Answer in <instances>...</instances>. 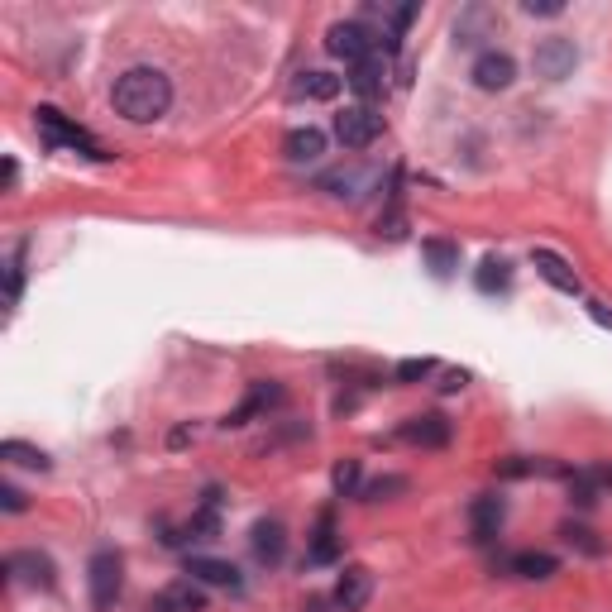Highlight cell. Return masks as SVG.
I'll return each mask as SVG.
<instances>
[{
    "mask_svg": "<svg viewBox=\"0 0 612 612\" xmlns=\"http://www.w3.org/2000/svg\"><path fill=\"white\" fill-rule=\"evenodd\" d=\"M110 101H115V110L130 125H153V120H163L168 106H173V82L158 67H130V72H120Z\"/></svg>",
    "mask_w": 612,
    "mask_h": 612,
    "instance_id": "obj_1",
    "label": "cell"
},
{
    "mask_svg": "<svg viewBox=\"0 0 612 612\" xmlns=\"http://www.w3.org/2000/svg\"><path fill=\"white\" fill-rule=\"evenodd\" d=\"M87 589H91V608L96 612H110L115 603H120V593H125V560H120L110 546H101L96 555H91Z\"/></svg>",
    "mask_w": 612,
    "mask_h": 612,
    "instance_id": "obj_2",
    "label": "cell"
},
{
    "mask_svg": "<svg viewBox=\"0 0 612 612\" xmlns=\"http://www.w3.org/2000/svg\"><path fill=\"white\" fill-rule=\"evenodd\" d=\"M34 120H39V130H44V139L53 144V149H72V153H87V158H110V153L101 149L82 125H72L58 106H39L34 110Z\"/></svg>",
    "mask_w": 612,
    "mask_h": 612,
    "instance_id": "obj_3",
    "label": "cell"
},
{
    "mask_svg": "<svg viewBox=\"0 0 612 612\" xmlns=\"http://www.w3.org/2000/svg\"><path fill=\"white\" fill-rule=\"evenodd\" d=\"M373 48H378V34H373V29H364L359 20H340V24H330V29H326V53H330V58H345L350 67L369 63Z\"/></svg>",
    "mask_w": 612,
    "mask_h": 612,
    "instance_id": "obj_4",
    "label": "cell"
},
{
    "mask_svg": "<svg viewBox=\"0 0 612 612\" xmlns=\"http://www.w3.org/2000/svg\"><path fill=\"white\" fill-rule=\"evenodd\" d=\"M531 67H536V77H546V82H565V77H574V67H579V48H574V39H565V34H550V39L536 44Z\"/></svg>",
    "mask_w": 612,
    "mask_h": 612,
    "instance_id": "obj_5",
    "label": "cell"
},
{
    "mask_svg": "<svg viewBox=\"0 0 612 612\" xmlns=\"http://www.w3.org/2000/svg\"><path fill=\"white\" fill-rule=\"evenodd\" d=\"M378 134H383V115H378L373 106H345L340 115H335V139L354 153L369 149Z\"/></svg>",
    "mask_w": 612,
    "mask_h": 612,
    "instance_id": "obj_6",
    "label": "cell"
},
{
    "mask_svg": "<svg viewBox=\"0 0 612 612\" xmlns=\"http://www.w3.org/2000/svg\"><path fill=\"white\" fill-rule=\"evenodd\" d=\"M469 77H474L479 91H507L517 82V63H512V53H503V48H483L479 58H474Z\"/></svg>",
    "mask_w": 612,
    "mask_h": 612,
    "instance_id": "obj_7",
    "label": "cell"
},
{
    "mask_svg": "<svg viewBox=\"0 0 612 612\" xmlns=\"http://www.w3.org/2000/svg\"><path fill=\"white\" fill-rule=\"evenodd\" d=\"M373 598V574L364 565H345V574L335 579V608L340 612H364Z\"/></svg>",
    "mask_w": 612,
    "mask_h": 612,
    "instance_id": "obj_8",
    "label": "cell"
},
{
    "mask_svg": "<svg viewBox=\"0 0 612 612\" xmlns=\"http://www.w3.org/2000/svg\"><path fill=\"white\" fill-rule=\"evenodd\" d=\"M402 440H407V445H421V450H445V445H450V421L440 412L407 416V421H402Z\"/></svg>",
    "mask_w": 612,
    "mask_h": 612,
    "instance_id": "obj_9",
    "label": "cell"
},
{
    "mask_svg": "<svg viewBox=\"0 0 612 612\" xmlns=\"http://www.w3.org/2000/svg\"><path fill=\"white\" fill-rule=\"evenodd\" d=\"M249 546H254V560H259V565H283L287 526L278 522V517H263V522H254V531H249Z\"/></svg>",
    "mask_w": 612,
    "mask_h": 612,
    "instance_id": "obj_10",
    "label": "cell"
},
{
    "mask_svg": "<svg viewBox=\"0 0 612 612\" xmlns=\"http://www.w3.org/2000/svg\"><path fill=\"white\" fill-rule=\"evenodd\" d=\"M153 612H206V589L197 579H173L153 598Z\"/></svg>",
    "mask_w": 612,
    "mask_h": 612,
    "instance_id": "obj_11",
    "label": "cell"
},
{
    "mask_svg": "<svg viewBox=\"0 0 612 612\" xmlns=\"http://www.w3.org/2000/svg\"><path fill=\"white\" fill-rule=\"evenodd\" d=\"M5 569H10L20 584H34V589H53V584H58V579H53V560L39 555V550H15V555L5 560Z\"/></svg>",
    "mask_w": 612,
    "mask_h": 612,
    "instance_id": "obj_12",
    "label": "cell"
},
{
    "mask_svg": "<svg viewBox=\"0 0 612 612\" xmlns=\"http://www.w3.org/2000/svg\"><path fill=\"white\" fill-rule=\"evenodd\" d=\"M187 574L197 579V584H216V589H244V579H240V569L230 565V560H216V555H192L187 560Z\"/></svg>",
    "mask_w": 612,
    "mask_h": 612,
    "instance_id": "obj_13",
    "label": "cell"
},
{
    "mask_svg": "<svg viewBox=\"0 0 612 612\" xmlns=\"http://www.w3.org/2000/svg\"><path fill=\"white\" fill-rule=\"evenodd\" d=\"M278 402H283V388H278V383H254V388H249V397H244L240 407L225 416V426H249L254 416H263L268 407H278Z\"/></svg>",
    "mask_w": 612,
    "mask_h": 612,
    "instance_id": "obj_14",
    "label": "cell"
},
{
    "mask_svg": "<svg viewBox=\"0 0 612 612\" xmlns=\"http://www.w3.org/2000/svg\"><path fill=\"white\" fill-rule=\"evenodd\" d=\"M531 263H536V273H541L555 292H569V297L579 292V273H574V268H569L555 249H531Z\"/></svg>",
    "mask_w": 612,
    "mask_h": 612,
    "instance_id": "obj_15",
    "label": "cell"
},
{
    "mask_svg": "<svg viewBox=\"0 0 612 612\" xmlns=\"http://www.w3.org/2000/svg\"><path fill=\"white\" fill-rule=\"evenodd\" d=\"M283 153H287V163H316L326 153V134L316 130V125H297L283 139Z\"/></svg>",
    "mask_w": 612,
    "mask_h": 612,
    "instance_id": "obj_16",
    "label": "cell"
},
{
    "mask_svg": "<svg viewBox=\"0 0 612 612\" xmlns=\"http://www.w3.org/2000/svg\"><path fill=\"white\" fill-rule=\"evenodd\" d=\"M503 498H493V493H483V498H474V507H469V526H474V541H493L498 536V526H503Z\"/></svg>",
    "mask_w": 612,
    "mask_h": 612,
    "instance_id": "obj_17",
    "label": "cell"
},
{
    "mask_svg": "<svg viewBox=\"0 0 612 612\" xmlns=\"http://www.w3.org/2000/svg\"><path fill=\"white\" fill-rule=\"evenodd\" d=\"M340 87H345V77H335V72H302L292 82V96L297 101H335Z\"/></svg>",
    "mask_w": 612,
    "mask_h": 612,
    "instance_id": "obj_18",
    "label": "cell"
},
{
    "mask_svg": "<svg viewBox=\"0 0 612 612\" xmlns=\"http://www.w3.org/2000/svg\"><path fill=\"white\" fill-rule=\"evenodd\" d=\"M350 87H354V96L369 106V101H378V96L388 91V72H383V63H378V58H369V63H359L350 72Z\"/></svg>",
    "mask_w": 612,
    "mask_h": 612,
    "instance_id": "obj_19",
    "label": "cell"
},
{
    "mask_svg": "<svg viewBox=\"0 0 612 612\" xmlns=\"http://www.w3.org/2000/svg\"><path fill=\"white\" fill-rule=\"evenodd\" d=\"M340 555V531H335V512H321V522H316V536H311V550H306V560L311 565H330Z\"/></svg>",
    "mask_w": 612,
    "mask_h": 612,
    "instance_id": "obj_20",
    "label": "cell"
},
{
    "mask_svg": "<svg viewBox=\"0 0 612 612\" xmlns=\"http://www.w3.org/2000/svg\"><path fill=\"white\" fill-rule=\"evenodd\" d=\"M531 474H569L565 464H555V459H498V479H531Z\"/></svg>",
    "mask_w": 612,
    "mask_h": 612,
    "instance_id": "obj_21",
    "label": "cell"
},
{
    "mask_svg": "<svg viewBox=\"0 0 612 612\" xmlns=\"http://www.w3.org/2000/svg\"><path fill=\"white\" fill-rule=\"evenodd\" d=\"M555 569H560V560L546 555V550H522V555H512V574H522V579H550Z\"/></svg>",
    "mask_w": 612,
    "mask_h": 612,
    "instance_id": "obj_22",
    "label": "cell"
},
{
    "mask_svg": "<svg viewBox=\"0 0 612 612\" xmlns=\"http://www.w3.org/2000/svg\"><path fill=\"white\" fill-rule=\"evenodd\" d=\"M421 254H426V263L436 268V278H450L459 268V244L455 240H426L421 244Z\"/></svg>",
    "mask_w": 612,
    "mask_h": 612,
    "instance_id": "obj_23",
    "label": "cell"
},
{
    "mask_svg": "<svg viewBox=\"0 0 612 612\" xmlns=\"http://www.w3.org/2000/svg\"><path fill=\"white\" fill-rule=\"evenodd\" d=\"M474 283H479V292H503V287L512 283V263L498 259V254H488V259L479 263V273H474Z\"/></svg>",
    "mask_w": 612,
    "mask_h": 612,
    "instance_id": "obj_24",
    "label": "cell"
},
{
    "mask_svg": "<svg viewBox=\"0 0 612 612\" xmlns=\"http://www.w3.org/2000/svg\"><path fill=\"white\" fill-rule=\"evenodd\" d=\"M0 459L24 464V469H48V464H53L44 450H34V445H24V440H5V445H0Z\"/></svg>",
    "mask_w": 612,
    "mask_h": 612,
    "instance_id": "obj_25",
    "label": "cell"
},
{
    "mask_svg": "<svg viewBox=\"0 0 612 612\" xmlns=\"http://www.w3.org/2000/svg\"><path fill=\"white\" fill-rule=\"evenodd\" d=\"M431 373H436V359H426V354H421V359H402V364H397V369H393V383L412 388V383L431 378Z\"/></svg>",
    "mask_w": 612,
    "mask_h": 612,
    "instance_id": "obj_26",
    "label": "cell"
},
{
    "mask_svg": "<svg viewBox=\"0 0 612 612\" xmlns=\"http://www.w3.org/2000/svg\"><path fill=\"white\" fill-rule=\"evenodd\" d=\"M330 488H335L340 498H350L354 488H359V459H340V464L330 469Z\"/></svg>",
    "mask_w": 612,
    "mask_h": 612,
    "instance_id": "obj_27",
    "label": "cell"
},
{
    "mask_svg": "<svg viewBox=\"0 0 612 612\" xmlns=\"http://www.w3.org/2000/svg\"><path fill=\"white\" fill-rule=\"evenodd\" d=\"M393 493H407V479H402V474H388V479H373L369 488L359 493V498H364V503H383V498H393Z\"/></svg>",
    "mask_w": 612,
    "mask_h": 612,
    "instance_id": "obj_28",
    "label": "cell"
},
{
    "mask_svg": "<svg viewBox=\"0 0 612 612\" xmlns=\"http://www.w3.org/2000/svg\"><path fill=\"white\" fill-rule=\"evenodd\" d=\"M20 287H24V244L10 254V268H5V302L10 306L20 302Z\"/></svg>",
    "mask_w": 612,
    "mask_h": 612,
    "instance_id": "obj_29",
    "label": "cell"
},
{
    "mask_svg": "<svg viewBox=\"0 0 612 612\" xmlns=\"http://www.w3.org/2000/svg\"><path fill=\"white\" fill-rule=\"evenodd\" d=\"M560 536H565L569 546H579V550H584V555H603V541H593V531H589V526L565 522V526H560Z\"/></svg>",
    "mask_w": 612,
    "mask_h": 612,
    "instance_id": "obj_30",
    "label": "cell"
},
{
    "mask_svg": "<svg viewBox=\"0 0 612 612\" xmlns=\"http://www.w3.org/2000/svg\"><path fill=\"white\" fill-rule=\"evenodd\" d=\"M526 15H546V20H555V15H565V0H522Z\"/></svg>",
    "mask_w": 612,
    "mask_h": 612,
    "instance_id": "obj_31",
    "label": "cell"
},
{
    "mask_svg": "<svg viewBox=\"0 0 612 612\" xmlns=\"http://www.w3.org/2000/svg\"><path fill=\"white\" fill-rule=\"evenodd\" d=\"M0 507H5V512H24V507H29V498H24L15 483H0Z\"/></svg>",
    "mask_w": 612,
    "mask_h": 612,
    "instance_id": "obj_32",
    "label": "cell"
},
{
    "mask_svg": "<svg viewBox=\"0 0 612 612\" xmlns=\"http://www.w3.org/2000/svg\"><path fill=\"white\" fill-rule=\"evenodd\" d=\"M589 316L598 321V326H612V311H608L603 302H589Z\"/></svg>",
    "mask_w": 612,
    "mask_h": 612,
    "instance_id": "obj_33",
    "label": "cell"
},
{
    "mask_svg": "<svg viewBox=\"0 0 612 612\" xmlns=\"http://www.w3.org/2000/svg\"><path fill=\"white\" fill-rule=\"evenodd\" d=\"M20 182V168H15V158H5V187H15Z\"/></svg>",
    "mask_w": 612,
    "mask_h": 612,
    "instance_id": "obj_34",
    "label": "cell"
},
{
    "mask_svg": "<svg viewBox=\"0 0 612 612\" xmlns=\"http://www.w3.org/2000/svg\"><path fill=\"white\" fill-rule=\"evenodd\" d=\"M445 393H455V388H464V373H445V383H440Z\"/></svg>",
    "mask_w": 612,
    "mask_h": 612,
    "instance_id": "obj_35",
    "label": "cell"
}]
</instances>
